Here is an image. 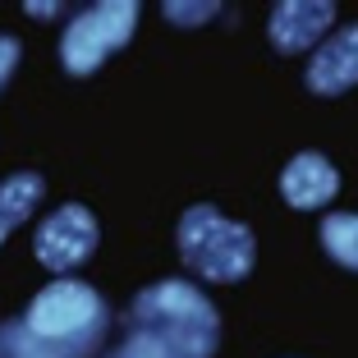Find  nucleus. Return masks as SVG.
I'll return each mask as SVG.
<instances>
[{
	"label": "nucleus",
	"mask_w": 358,
	"mask_h": 358,
	"mask_svg": "<svg viewBox=\"0 0 358 358\" xmlns=\"http://www.w3.org/2000/svg\"><path fill=\"white\" fill-rule=\"evenodd\" d=\"M221 345V317L193 280H157L138 289L124 313L120 358H211Z\"/></svg>",
	"instance_id": "f257e3e1"
},
{
	"label": "nucleus",
	"mask_w": 358,
	"mask_h": 358,
	"mask_svg": "<svg viewBox=\"0 0 358 358\" xmlns=\"http://www.w3.org/2000/svg\"><path fill=\"white\" fill-rule=\"evenodd\" d=\"M19 322L46 358H92L106 345V336H110L106 299L96 294L92 285L69 280V275L37 289Z\"/></svg>",
	"instance_id": "f03ea898"
},
{
	"label": "nucleus",
	"mask_w": 358,
	"mask_h": 358,
	"mask_svg": "<svg viewBox=\"0 0 358 358\" xmlns=\"http://www.w3.org/2000/svg\"><path fill=\"white\" fill-rule=\"evenodd\" d=\"M179 257L193 275L202 280H216V285H234L253 271L257 262V243H253V230L243 221H230L211 202H198L179 216Z\"/></svg>",
	"instance_id": "7ed1b4c3"
},
{
	"label": "nucleus",
	"mask_w": 358,
	"mask_h": 358,
	"mask_svg": "<svg viewBox=\"0 0 358 358\" xmlns=\"http://www.w3.org/2000/svg\"><path fill=\"white\" fill-rule=\"evenodd\" d=\"M134 28H138V0H106L92 10H78L60 37V64L74 78L92 74L106 55L134 37Z\"/></svg>",
	"instance_id": "20e7f679"
},
{
	"label": "nucleus",
	"mask_w": 358,
	"mask_h": 358,
	"mask_svg": "<svg viewBox=\"0 0 358 358\" xmlns=\"http://www.w3.org/2000/svg\"><path fill=\"white\" fill-rule=\"evenodd\" d=\"M96 239H101V230H96L92 211L78 207V202H64V207H55L51 216L37 225L32 253H37V262H42L46 271H74V266H83L87 257L96 253Z\"/></svg>",
	"instance_id": "39448f33"
},
{
	"label": "nucleus",
	"mask_w": 358,
	"mask_h": 358,
	"mask_svg": "<svg viewBox=\"0 0 358 358\" xmlns=\"http://www.w3.org/2000/svg\"><path fill=\"white\" fill-rule=\"evenodd\" d=\"M331 23H336V5L331 0H280V5H271L266 32H271L275 51L294 55V51H308V46H322Z\"/></svg>",
	"instance_id": "423d86ee"
},
{
	"label": "nucleus",
	"mask_w": 358,
	"mask_h": 358,
	"mask_svg": "<svg viewBox=\"0 0 358 358\" xmlns=\"http://www.w3.org/2000/svg\"><path fill=\"white\" fill-rule=\"evenodd\" d=\"M308 87L317 96H340L358 87V23H345L322 37V46L308 60Z\"/></svg>",
	"instance_id": "0eeeda50"
},
{
	"label": "nucleus",
	"mask_w": 358,
	"mask_h": 358,
	"mask_svg": "<svg viewBox=\"0 0 358 358\" xmlns=\"http://www.w3.org/2000/svg\"><path fill=\"white\" fill-rule=\"evenodd\" d=\"M280 193L294 211H317L340 193V170L322 152H299L280 175Z\"/></svg>",
	"instance_id": "6e6552de"
},
{
	"label": "nucleus",
	"mask_w": 358,
	"mask_h": 358,
	"mask_svg": "<svg viewBox=\"0 0 358 358\" xmlns=\"http://www.w3.org/2000/svg\"><path fill=\"white\" fill-rule=\"evenodd\" d=\"M42 198H46V179L37 170H14V175L0 179V243L37 211Z\"/></svg>",
	"instance_id": "1a4fd4ad"
},
{
	"label": "nucleus",
	"mask_w": 358,
	"mask_h": 358,
	"mask_svg": "<svg viewBox=\"0 0 358 358\" xmlns=\"http://www.w3.org/2000/svg\"><path fill=\"white\" fill-rule=\"evenodd\" d=\"M322 248H327L331 262H340L345 271H358V216L331 211L327 221H322Z\"/></svg>",
	"instance_id": "9d476101"
},
{
	"label": "nucleus",
	"mask_w": 358,
	"mask_h": 358,
	"mask_svg": "<svg viewBox=\"0 0 358 358\" xmlns=\"http://www.w3.org/2000/svg\"><path fill=\"white\" fill-rule=\"evenodd\" d=\"M0 358H46L23 331V322H0Z\"/></svg>",
	"instance_id": "9b49d317"
},
{
	"label": "nucleus",
	"mask_w": 358,
	"mask_h": 358,
	"mask_svg": "<svg viewBox=\"0 0 358 358\" xmlns=\"http://www.w3.org/2000/svg\"><path fill=\"white\" fill-rule=\"evenodd\" d=\"M216 10H221V5H166V14L175 23H202V19H211Z\"/></svg>",
	"instance_id": "f8f14e48"
},
{
	"label": "nucleus",
	"mask_w": 358,
	"mask_h": 358,
	"mask_svg": "<svg viewBox=\"0 0 358 358\" xmlns=\"http://www.w3.org/2000/svg\"><path fill=\"white\" fill-rule=\"evenodd\" d=\"M14 69H19V42L14 37H0V87L10 83Z\"/></svg>",
	"instance_id": "ddd939ff"
},
{
	"label": "nucleus",
	"mask_w": 358,
	"mask_h": 358,
	"mask_svg": "<svg viewBox=\"0 0 358 358\" xmlns=\"http://www.w3.org/2000/svg\"><path fill=\"white\" fill-rule=\"evenodd\" d=\"M28 14H32V19H51L55 5H28Z\"/></svg>",
	"instance_id": "4468645a"
},
{
	"label": "nucleus",
	"mask_w": 358,
	"mask_h": 358,
	"mask_svg": "<svg viewBox=\"0 0 358 358\" xmlns=\"http://www.w3.org/2000/svg\"><path fill=\"white\" fill-rule=\"evenodd\" d=\"M110 358H120V354H110Z\"/></svg>",
	"instance_id": "2eb2a0df"
}]
</instances>
